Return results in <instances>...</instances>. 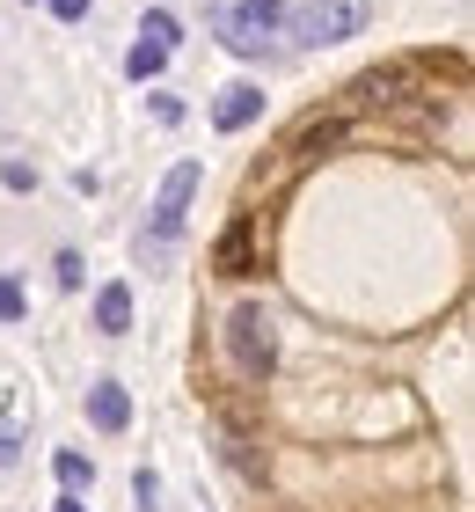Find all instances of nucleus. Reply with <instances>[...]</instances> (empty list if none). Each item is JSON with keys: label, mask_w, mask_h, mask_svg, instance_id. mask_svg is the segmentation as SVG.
Returning a JSON list of instances; mask_svg holds the SVG:
<instances>
[{"label": "nucleus", "mask_w": 475, "mask_h": 512, "mask_svg": "<svg viewBox=\"0 0 475 512\" xmlns=\"http://www.w3.org/2000/svg\"><path fill=\"white\" fill-rule=\"evenodd\" d=\"M227 359L242 381H264L278 366V322L264 315V300H242V308L227 315Z\"/></svg>", "instance_id": "f257e3e1"}, {"label": "nucleus", "mask_w": 475, "mask_h": 512, "mask_svg": "<svg viewBox=\"0 0 475 512\" xmlns=\"http://www.w3.org/2000/svg\"><path fill=\"white\" fill-rule=\"evenodd\" d=\"M373 22V0H300V8H285V30H293V44H344L359 37Z\"/></svg>", "instance_id": "f03ea898"}, {"label": "nucleus", "mask_w": 475, "mask_h": 512, "mask_svg": "<svg viewBox=\"0 0 475 512\" xmlns=\"http://www.w3.org/2000/svg\"><path fill=\"white\" fill-rule=\"evenodd\" d=\"M439 74V59H388V66H366L359 81H351V103L359 110H395V103H410L424 96V81Z\"/></svg>", "instance_id": "7ed1b4c3"}, {"label": "nucleus", "mask_w": 475, "mask_h": 512, "mask_svg": "<svg viewBox=\"0 0 475 512\" xmlns=\"http://www.w3.org/2000/svg\"><path fill=\"white\" fill-rule=\"evenodd\" d=\"M278 30H285V0H227L220 8V37H227V52H242V59H256Z\"/></svg>", "instance_id": "20e7f679"}, {"label": "nucleus", "mask_w": 475, "mask_h": 512, "mask_svg": "<svg viewBox=\"0 0 475 512\" xmlns=\"http://www.w3.org/2000/svg\"><path fill=\"white\" fill-rule=\"evenodd\" d=\"M198 161H176V169L169 176H161V198H154V235L161 242H169L176 235V227H183V213H190V198H198Z\"/></svg>", "instance_id": "39448f33"}, {"label": "nucleus", "mask_w": 475, "mask_h": 512, "mask_svg": "<svg viewBox=\"0 0 475 512\" xmlns=\"http://www.w3.org/2000/svg\"><path fill=\"white\" fill-rule=\"evenodd\" d=\"M256 118H264V88H256V81H227L220 103H212V125H220V132H249Z\"/></svg>", "instance_id": "423d86ee"}, {"label": "nucleus", "mask_w": 475, "mask_h": 512, "mask_svg": "<svg viewBox=\"0 0 475 512\" xmlns=\"http://www.w3.org/2000/svg\"><path fill=\"white\" fill-rule=\"evenodd\" d=\"M88 417H95V432H125V425H132L125 381H95V388H88Z\"/></svg>", "instance_id": "0eeeda50"}, {"label": "nucleus", "mask_w": 475, "mask_h": 512, "mask_svg": "<svg viewBox=\"0 0 475 512\" xmlns=\"http://www.w3.org/2000/svg\"><path fill=\"white\" fill-rule=\"evenodd\" d=\"M95 330H103V337L132 330V286H103V293H95Z\"/></svg>", "instance_id": "6e6552de"}, {"label": "nucleus", "mask_w": 475, "mask_h": 512, "mask_svg": "<svg viewBox=\"0 0 475 512\" xmlns=\"http://www.w3.org/2000/svg\"><path fill=\"white\" fill-rule=\"evenodd\" d=\"M344 139V118H315V125H300V139H293V161H315L322 147H337Z\"/></svg>", "instance_id": "1a4fd4ad"}, {"label": "nucleus", "mask_w": 475, "mask_h": 512, "mask_svg": "<svg viewBox=\"0 0 475 512\" xmlns=\"http://www.w3.org/2000/svg\"><path fill=\"white\" fill-rule=\"evenodd\" d=\"M220 271H227V278L249 271V227H227V235H220Z\"/></svg>", "instance_id": "9d476101"}, {"label": "nucleus", "mask_w": 475, "mask_h": 512, "mask_svg": "<svg viewBox=\"0 0 475 512\" xmlns=\"http://www.w3.org/2000/svg\"><path fill=\"white\" fill-rule=\"evenodd\" d=\"M161 66H169V52H161V44H147V37H139V44H132V59H125V74H132V81H154Z\"/></svg>", "instance_id": "9b49d317"}, {"label": "nucleus", "mask_w": 475, "mask_h": 512, "mask_svg": "<svg viewBox=\"0 0 475 512\" xmlns=\"http://www.w3.org/2000/svg\"><path fill=\"white\" fill-rule=\"evenodd\" d=\"M139 37H147V44H161V52H176V37H183V22H176L169 8H154V15H147V30H139Z\"/></svg>", "instance_id": "f8f14e48"}, {"label": "nucleus", "mask_w": 475, "mask_h": 512, "mask_svg": "<svg viewBox=\"0 0 475 512\" xmlns=\"http://www.w3.org/2000/svg\"><path fill=\"white\" fill-rule=\"evenodd\" d=\"M59 483H66V491H81V483H95L88 454H74V447H66V454H59Z\"/></svg>", "instance_id": "ddd939ff"}, {"label": "nucleus", "mask_w": 475, "mask_h": 512, "mask_svg": "<svg viewBox=\"0 0 475 512\" xmlns=\"http://www.w3.org/2000/svg\"><path fill=\"white\" fill-rule=\"evenodd\" d=\"M0 322H22V286L15 278H0Z\"/></svg>", "instance_id": "4468645a"}, {"label": "nucleus", "mask_w": 475, "mask_h": 512, "mask_svg": "<svg viewBox=\"0 0 475 512\" xmlns=\"http://www.w3.org/2000/svg\"><path fill=\"white\" fill-rule=\"evenodd\" d=\"M0 183H8V191H30L37 176H30V161H8V169H0Z\"/></svg>", "instance_id": "2eb2a0df"}, {"label": "nucleus", "mask_w": 475, "mask_h": 512, "mask_svg": "<svg viewBox=\"0 0 475 512\" xmlns=\"http://www.w3.org/2000/svg\"><path fill=\"white\" fill-rule=\"evenodd\" d=\"M132 491H139V512H154V498H161V483H154L147 469H139V476H132Z\"/></svg>", "instance_id": "dca6fc26"}, {"label": "nucleus", "mask_w": 475, "mask_h": 512, "mask_svg": "<svg viewBox=\"0 0 475 512\" xmlns=\"http://www.w3.org/2000/svg\"><path fill=\"white\" fill-rule=\"evenodd\" d=\"M52 15H59V22H81V15H88V0H52Z\"/></svg>", "instance_id": "f3484780"}, {"label": "nucleus", "mask_w": 475, "mask_h": 512, "mask_svg": "<svg viewBox=\"0 0 475 512\" xmlns=\"http://www.w3.org/2000/svg\"><path fill=\"white\" fill-rule=\"evenodd\" d=\"M52 512H88V505H74V498H59V505H52Z\"/></svg>", "instance_id": "a211bd4d"}]
</instances>
